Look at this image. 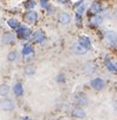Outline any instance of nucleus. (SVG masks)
<instances>
[{"mask_svg": "<svg viewBox=\"0 0 117 120\" xmlns=\"http://www.w3.org/2000/svg\"><path fill=\"white\" fill-rule=\"evenodd\" d=\"M16 105H14V101L12 99H10L8 97L7 98H3L0 100V111L3 112H12L14 109Z\"/></svg>", "mask_w": 117, "mask_h": 120, "instance_id": "1", "label": "nucleus"}, {"mask_svg": "<svg viewBox=\"0 0 117 120\" xmlns=\"http://www.w3.org/2000/svg\"><path fill=\"white\" fill-rule=\"evenodd\" d=\"M104 40L108 45L116 47L117 46V33L115 31H106L104 32Z\"/></svg>", "mask_w": 117, "mask_h": 120, "instance_id": "2", "label": "nucleus"}, {"mask_svg": "<svg viewBox=\"0 0 117 120\" xmlns=\"http://www.w3.org/2000/svg\"><path fill=\"white\" fill-rule=\"evenodd\" d=\"M73 101L77 106H81V107H84V106H88L89 104V99L86 97L85 93L83 92H79V93H76L75 97H73Z\"/></svg>", "mask_w": 117, "mask_h": 120, "instance_id": "3", "label": "nucleus"}, {"mask_svg": "<svg viewBox=\"0 0 117 120\" xmlns=\"http://www.w3.org/2000/svg\"><path fill=\"white\" fill-rule=\"evenodd\" d=\"M24 20H25L26 24H34V22L38 20V13H37L36 11L30 10V11H27V12L25 13Z\"/></svg>", "mask_w": 117, "mask_h": 120, "instance_id": "4", "label": "nucleus"}, {"mask_svg": "<svg viewBox=\"0 0 117 120\" xmlns=\"http://www.w3.org/2000/svg\"><path fill=\"white\" fill-rule=\"evenodd\" d=\"M90 85L96 91H102L105 87V82H104V80L102 78H95V79H92L90 81Z\"/></svg>", "mask_w": 117, "mask_h": 120, "instance_id": "5", "label": "nucleus"}, {"mask_svg": "<svg viewBox=\"0 0 117 120\" xmlns=\"http://www.w3.org/2000/svg\"><path fill=\"white\" fill-rule=\"evenodd\" d=\"M17 32H18V38H20V39H27L31 34L30 28L27 26H25V25H20L18 27Z\"/></svg>", "mask_w": 117, "mask_h": 120, "instance_id": "6", "label": "nucleus"}, {"mask_svg": "<svg viewBox=\"0 0 117 120\" xmlns=\"http://www.w3.org/2000/svg\"><path fill=\"white\" fill-rule=\"evenodd\" d=\"M45 33L43 32V31H40V30H38V31H36L34 33H32V35H31V39L34 41V42H38V44H41L43 41H45Z\"/></svg>", "mask_w": 117, "mask_h": 120, "instance_id": "7", "label": "nucleus"}, {"mask_svg": "<svg viewBox=\"0 0 117 120\" xmlns=\"http://www.w3.org/2000/svg\"><path fill=\"white\" fill-rule=\"evenodd\" d=\"M71 49H72V52H73L75 54H78V55L85 54V53L89 51L88 48H85L84 46H82L79 42H76V44H73V45H72V47H71Z\"/></svg>", "mask_w": 117, "mask_h": 120, "instance_id": "8", "label": "nucleus"}, {"mask_svg": "<svg viewBox=\"0 0 117 120\" xmlns=\"http://www.w3.org/2000/svg\"><path fill=\"white\" fill-rule=\"evenodd\" d=\"M58 21L62 25H69L71 22V15L66 12H62L59 15H58Z\"/></svg>", "mask_w": 117, "mask_h": 120, "instance_id": "9", "label": "nucleus"}, {"mask_svg": "<svg viewBox=\"0 0 117 120\" xmlns=\"http://www.w3.org/2000/svg\"><path fill=\"white\" fill-rule=\"evenodd\" d=\"M14 34L12 33V32H5L4 34H3V37H1V42L4 44V45H10V44H12L13 42V40H14Z\"/></svg>", "mask_w": 117, "mask_h": 120, "instance_id": "10", "label": "nucleus"}, {"mask_svg": "<svg viewBox=\"0 0 117 120\" xmlns=\"http://www.w3.org/2000/svg\"><path fill=\"white\" fill-rule=\"evenodd\" d=\"M71 114H72V116H73V118H77V119H83V118H85V116H86V113H85V111H84V109H83L81 106H78V107H75V108L72 109Z\"/></svg>", "mask_w": 117, "mask_h": 120, "instance_id": "11", "label": "nucleus"}, {"mask_svg": "<svg viewBox=\"0 0 117 120\" xmlns=\"http://www.w3.org/2000/svg\"><path fill=\"white\" fill-rule=\"evenodd\" d=\"M78 42H79L82 46H84L85 48H88V49L91 48V40H90V38L86 37V35H81L79 39H78Z\"/></svg>", "mask_w": 117, "mask_h": 120, "instance_id": "12", "label": "nucleus"}, {"mask_svg": "<svg viewBox=\"0 0 117 120\" xmlns=\"http://www.w3.org/2000/svg\"><path fill=\"white\" fill-rule=\"evenodd\" d=\"M10 92H11V88L8 85H6V84L0 85V97L1 98H7L10 95Z\"/></svg>", "mask_w": 117, "mask_h": 120, "instance_id": "13", "label": "nucleus"}, {"mask_svg": "<svg viewBox=\"0 0 117 120\" xmlns=\"http://www.w3.org/2000/svg\"><path fill=\"white\" fill-rule=\"evenodd\" d=\"M105 66H106V68H108L110 72L117 73V63L112 61V60H110V59H106V60H105Z\"/></svg>", "mask_w": 117, "mask_h": 120, "instance_id": "14", "label": "nucleus"}, {"mask_svg": "<svg viewBox=\"0 0 117 120\" xmlns=\"http://www.w3.org/2000/svg\"><path fill=\"white\" fill-rule=\"evenodd\" d=\"M102 10H103V7H102L101 3H98V1L92 3L91 6H90V11H91V13H93V14H98V13H101Z\"/></svg>", "mask_w": 117, "mask_h": 120, "instance_id": "15", "label": "nucleus"}, {"mask_svg": "<svg viewBox=\"0 0 117 120\" xmlns=\"http://www.w3.org/2000/svg\"><path fill=\"white\" fill-rule=\"evenodd\" d=\"M13 93L16 97H21L24 94V87H23V84L21 82H17L13 87Z\"/></svg>", "mask_w": 117, "mask_h": 120, "instance_id": "16", "label": "nucleus"}, {"mask_svg": "<svg viewBox=\"0 0 117 120\" xmlns=\"http://www.w3.org/2000/svg\"><path fill=\"white\" fill-rule=\"evenodd\" d=\"M18 59H19V53L17 51H11L7 54V61L8 63H16V61H18Z\"/></svg>", "mask_w": 117, "mask_h": 120, "instance_id": "17", "label": "nucleus"}, {"mask_svg": "<svg viewBox=\"0 0 117 120\" xmlns=\"http://www.w3.org/2000/svg\"><path fill=\"white\" fill-rule=\"evenodd\" d=\"M96 65L93 64V63H88L85 66H84V72L86 73V74H92L95 71H96Z\"/></svg>", "mask_w": 117, "mask_h": 120, "instance_id": "18", "label": "nucleus"}, {"mask_svg": "<svg viewBox=\"0 0 117 120\" xmlns=\"http://www.w3.org/2000/svg\"><path fill=\"white\" fill-rule=\"evenodd\" d=\"M24 73H25V75H27V77H31V75H33L34 73H36V66L34 65H27V66H25V68H24Z\"/></svg>", "mask_w": 117, "mask_h": 120, "instance_id": "19", "label": "nucleus"}, {"mask_svg": "<svg viewBox=\"0 0 117 120\" xmlns=\"http://www.w3.org/2000/svg\"><path fill=\"white\" fill-rule=\"evenodd\" d=\"M89 22H90L91 25H93V26H99V25L103 22V17H101V15H95V17H92V18L89 20Z\"/></svg>", "mask_w": 117, "mask_h": 120, "instance_id": "20", "label": "nucleus"}, {"mask_svg": "<svg viewBox=\"0 0 117 120\" xmlns=\"http://www.w3.org/2000/svg\"><path fill=\"white\" fill-rule=\"evenodd\" d=\"M7 25H8L10 28H12V30H18V27L20 26L18 19H16V18H11V19H8V20H7Z\"/></svg>", "mask_w": 117, "mask_h": 120, "instance_id": "21", "label": "nucleus"}, {"mask_svg": "<svg viewBox=\"0 0 117 120\" xmlns=\"http://www.w3.org/2000/svg\"><path fill=\"white\" fill-rule=\"evenodd\" d=\"M33 53H34V51H33V47L31 45L27 44V45L24 46V48H23V55L30 56V55H33Z\"/></svg>", "mask_w": 117, "mask_h": 120, "instance_id": "22", "label": "nucleus"}, {"mask_svg": "<svg viewBox=\"0 0 117 120\" xmlns=\"http://www.w3.org/2000/svg\"><path fill=\"white\" fill-rule=\"evenodd\" d=\"M24 6H25L26 10H33L36 7V1H33V0H27V1H25Z\"/></svg>", "mask_w": 117, "mask_h": 120, "instance_id": "23", "label": "nucleus"}, {"mask_svg": "<svg viewBox=\"0 0 117 120\" xmlns=\"http://www.w3.org/2000/svg\"><path fill=\"white\" fill-rule=\"evenodd\" d=\"M85 12V5L82 3V4H79L78 6H76V13H78V14H83Z\"/></svg>", "mask_w": 117, "mask_h": 120, "instance_id": "24", "label": "nucleus"}, {"mask_svg": "<svg viewBox=\"0 0 117 120\" xmlns=\"http://www.w3.org/2000/svg\"><path fill=\"white\" fill-rule=\"evenodd\" d=\"M40 5H41V7H44V8H46V10H47V7L50 6L48 0H40Z\"/></svg>", "mask_w": 117, "mask_h": 120, "instance_id": "25", "label": "nucleus"}, {"mask_svg": "<svg viewBox=\"0 0 117 120\" xmlns=\"http://www.w3.org/2000/svg\"><path fill=\"white\" fill-rule=\"evenodd\" d=\"M57 81L58 82H63V81H65V77H64V74H59L57 77Z\"/></svg>", "mask_w": 117, "mask_h": 120, "instance_id": "26", "label": "nucleus"}, {"mask_svg": "<svg viewBox=\"0 0 117 120\" xmlns=\"http://www.w3.org/2000/svg\"><path fill=\"white\" fill-rule=\"evenodd\" d=\"M76 21H77V24L79 25V24H82V15L81 14H78V13H76Z\"/></svg>", "mask_w": 117, "mask_h": 120, "instance_id": "27", "label": "nucleus"}, {"mask_svg": "<svg viewBox=\"0 0 117 120\" xmlns=\"http://www.w3.org/2000/svg\"><path fill=\"white\" fill-rule=\"evenodd\" d=\"M58 3H62V4H66L68 3V0H57Z\"/></svg>", "mask_w": 117, "mask_h": 120, "instance_id": "28", "label": "nucleus"}, {"mask_svg": "<svg viewBox=\"0 0 117 120\" xmlns=\"http://www.w3.org/2000/svg\"><path fill=\"white\" fill-rule=\"evenodd\" d=\"M113 108H115V111L117 112V101H115V102H113Z\"/></svg>", "mask_w": 117, "mask_h": 120, "instance_id": "29", "label": "nucleus"}, {"mask_svg": "<svg viewBox=\"0 0 117 120\" xmlns=\"http://www.w3.org/2000/svg\"><path fill=\"white\" fill-rule=\"evenodd\" d=\"M23 120H31V119H30V118H28V116H25V118H24V119H23Z\"/></svg>", "mask_w": 117, "mask_h": 120, "instance_id": "30", "label": "nucleus"}]
</instances>
